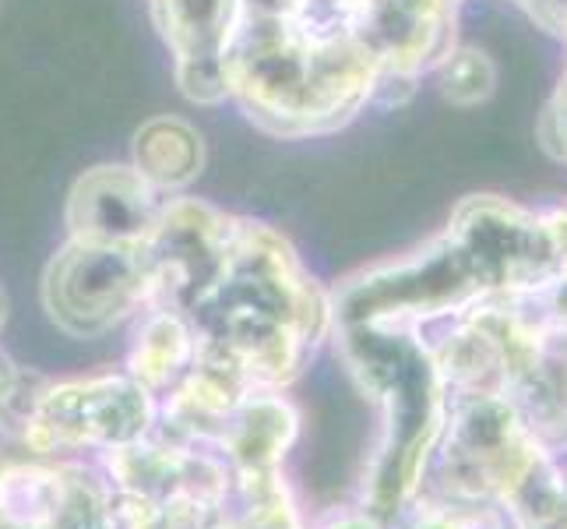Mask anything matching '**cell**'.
Here are the masks:
<instances>
[{
    "label": "cell",
    "instance_id": "30bf717a",
    "mask_svg": "<svg viewBox=\"0 0 567 529\" xmlns=\"http://www.w3.org/2000/svg\"><path fill=\"white\" fill-rule=\"evenodd\" d=\"M465 0H357L353 32L378 68L381 106H402L420 78L458 43Z\"/></svg>",
    "mask_w": 567,
    "mask_h": 529
},
{
    "label": "cell",
    "instance_id": "8fae6325",
    "mask_svg": "<svg viewBox=\"0 0 567 529\" xmlns=\"http://www.w3.org/2000/svg\"><path fill=\"white\" fill-rule=\"evenodd\" d=\"M100 469L116 495L148 505L198 501L208 508H223L229 505L233 491V469L219 452L177 441L163 430L110 448L100 456Z\"/></svg>",
    "mask_w": 567,
    "mask_h": 529
},
{
    "label": "cell",
    "instance_id": "2e32d148",
    "mask_svg": "<svg viewBox=\"0 0 567 529\" xmlns=\"http://www.w3.org/2000/svg\"><path fill=\"white\" fill-rule=\"evenodd\" d=\"M205 160L208 149L202 128L190 124L187 116L159 113L134 131L127 163L138 170V176L159 199H173V194H187L198 184Z\"/></svg>",
    "mask_w": 567,
    "mask_h": 529
},
{
    "label": "cell",
    "instance_id": "7402d4cb",
    "mask_svg": "<svg viewBox=\"0 0 567 529\" xmlns=\"http://www.w3.org/2000/svg\"><path fill=\"white\" fill-rule=\"evenodd\" d=\"M307 529H395V526L378 519L367 505L357 501V505L331 508V512L318 516L315 522H307Z\"/></svg>",
    "mask_w": 567,
    "mask_h": 529
},
{
    "label": "cell",
    "instance_id": "4fadbf2b",
    "mask_svg": "<svg viewBox=\"0 0 567 529\" xmlns=\"http://www.w3.org/2000/svg\"><path fill=\"white\" fill-rule=\"evenodd\" d=\"M163 202L131 163L89 166L68 191L64 233L89 244L142 247Z\"/></svg>",
    "mask_w": 567,
    "mask_h": 529
},
{
    "label": "cell",
    "instance_id": "d6986e66",
    "mask_svg": "<svg viewBox=\"0 0 567 529\" xmlns=\"http://www.w3.org/2000/svg\"><path fill=\"white\" fill-rule=\"evenodd\" d=\"M515 529H567V462L546 456L533 477L504 501Z\"/></svg>",
    "mask_w": 567,
    "mask_h": 529
},
{
    "label": "cell",
    "instance_id": "cb8c5ba5",
    "mask_svg": "<svg viewBox=\"0 0 567 529\" xmlns=\"http://www.w3.org/2000/svg\"><path fill=\"white\" fill-rule=\"evenodd\" d=\"M546 223H550L554 244H557V254H560V272H567V208L546 212Z\"/></svg>",
    "mask_w": 567,
    "mask_h": 529
},
{
    "label": "cell",
    "instance_id": "5bb4252c",
    "mask_svg": "<svg viewBox=\"0 0 567 529\" xmlns=\"http://www.w3.org/2000/svg\"><path fill=\"white\" fill-rule=\"evenodd\" d=\"M504 399L546 452H567V328H529L507 370Z\"/></svg>",
    "mask_w": 567,
    "mask_h": 529
},
{
    "label": "cell",
    "instance_id": "44dd1931",
    "mask_svg": "<svg viewBox=\"0 0 567 529\" xmlns=\"http://www.w3.org/2000/svg\"><path fill=\"white\" fill-rule=\"evenodd\" d=\"M539 145L546 149V155H554L557 163L567 166V64L560 71V82L550 95V103H546L543 116H539Z\"/></svg>",
    "mask_w": 567,
    "mask_h": 529
},
{
    "label": "cell",
    "instance_id": "603a6c76",
    "mask_svg": "<svg viewBox=\"0 0 567 529\" xmlns=\"http://www.w3.org/2000/svg\"><path fill=\"white\" fill-rule=\"evenodd\" d=\"M507 4H515L518 11L529 14L543 32H550L567 43V0H507Z\"/></svg>",
    "mask_w": 567,
    "mask_h": 529
},
{
    "label": "cell",
    "instance_id": "6da1fadb",
    "mask_svg": "<svg viewBox=\"0 0 567 529\" xmlns=\"http://www.w3.org/2000/svg\"><path fill=\"white\" fill-rule=\"evenodd\" d=\"M198 364L250 391H286L331 339V289L282 230L237 215L226 258L187 307Z\"/></svg>",
    "mask_w": 567,
    "mask_h": 529
},
{
    "label": "cell",
    "instance_id": "277c9868",
    "mask_svg": "<svg viewBox=\"0 0 567 529\" xmlns=\"http://www.w3.org/2000/svg\"><path fill=\"white\" fill-rule=\"evenodd\" d=\"M486 301L483 283L462 244L447 230L423 247L370 265L331 289V328L336 325H405L434 328Z\"/></svg>",
    "mask_w": 567,
    "mask_h": 529
},
{
    "label": "cell",
    "instance_id": "3957f363",
    "mask_svg": "<svg viewBox=\"0 0 567 529\" xmlns=\"http://www.w3.org/2000/svg\"><path fill=\"white\" fill-rule=\"evenodd\" d=\"M331 343L360 396L381 417L360 505L395 526L423 491L447 420V388L434 349L423 328L405 325H336Z\"/></svg>",
    "mask_w": 567,
    "mask_h": 529
},
{
    "label": "cell",
    "instance_id": "9c48e42d",
    "mask_svg": "<svg viewBox=\"0 0 567 529\" xmlns=\"http://www.w3.org/2000/svg\"><path fill=\"white\" fill-rule=\"evenodd\" d=\"M237 215L194 194H173L142 241L145 307H169L187 315V307L215 279Z\"/></svg>",
    "mask_w": 567,
    "mask_h": 529
},
{
    "label": "cell",
    "instance_id": "ac0fdd59",
    "mask_svg": "<svg viewBox=\"0 0 567 529\" xmlns=\"http://www.w3.org/2000/svg\"><path fill=\"white\" fill-rule=\"evenodd\" d=\"M226 508L237 529H307V516L282 469L233 474Z\"/></svg>",
    "mask_w": 567,
    "mask_h": 529
},
{
    "label": "cell",
    "instance_id": "9a60e30c",
    "mask_svg": "<svg viewBox=\"0 0 567 529\" xmlns=\"http://www.w3.org/2000/svg\"><path fill=\"white\" fill-rule=\"evenodd\" d=\"M300 409L286 391H250L223 424L219 456L233 474L282 469L292 445L300 441Z\"/></svg>",
    "mask_w": 567,
    "mask_h": 529
},
{
    "label": "cell",
    "instance_id": "7c38bea8",
    "mask_svg": "<svg viewBox=\"0 0 567 529\" xmlns=\"http://www.w3.org/2000/svg\"><path fill=\"white\" fill-rule=\"evenodd\" d=\"M148 14L184 100L205 110L229 103L226 53L240 26V0H148Z\"/></svg>",
    "mask_w": 567,
    "mask_h": 529
},
{
    "label": "cell",
    "instance_id": "ffe728a7",
    "mask_svg": "<svg viewBox=\"0 0 567 529\" xmlns=\"http://www.w3.org/2000/svg\"><path fill=\"white\" fill-rule=\"evenodd\" d=\"M437 78V92L452 106H480L497 92V64L480 47L455 43L430 71Z\"/></svg>",
    "mask_w": 567,
    "mask_h": 529
},
{
    "label": "cell",
    "instance_id": "5b68a950",
    "mask_svg": "<svg viewBox=\"0 0 567 529\" xmlns=\"http://www.w3.org/2000/svg\"><path fill=\"white\" fill-rule=\"evenodd\" d=\"M159 424V399L127 370L43 382L29 403L18 445L35 459L103 456L110 448L138 441Z\"/></svg>",
    "mask_w": 567,
    "mask_h": 529
},
{
    "label": "cell",
    "instance_id": "52a82bcc",
    "mask_svg": "<svg viewBox=\"0 0 567 529\" xmlns=\"http://www.w3.org/2000/svg\"><path fill=\"white\" fill-rule=\"evenodd\" d=\"M39 304L50 325L78 343H95L131 325L145 307L138 247L64 237L39 279Z\"/></svg>",
    "mask_w": 567,
    "mask_h": 529
},
{
    "label": "cell",
    "instance_id": "ba28073f",
    "mask_svg": "<svg viewBox=\"0 0 567 529\" xmlns=\"http://www.w3.org/2000/svg\"><path fill=\"white\" fill-rule=\"evenodd\" d=\"M444 230L468 254L486 297L539 286L560 272V254L546 215L501 194H468L455 205Z\"/></svg>",
    "mask_w": 567,
    "mask_h": 529
},
{
    "label": "cell",
    "instance_id": "7a4b0ae2",
    "mask_svg": "<svg viewBox=\"0 0 567 529\" xmlns=\"http://www.w3.org/2000/svg\"><path fill=\"white\" fill-rule=\"evenodd\" d=\"M226 92L244 121L282 142L342 131L374 103L378 68L353 35H310L240 18Z\"/></svg>",
    "mask_w": 567,
    "mask_h": 529
},
{
    "label": "cell",
    "instance_id": "8992f818",
    "mask_svg": "<svg viewBox=\"0 0 567 529\" xmlns=\"http://www.w3.org/2000/svg\"><path fill=\"white\" fill-rule=\"evenodd\" d=\"M554 452L533 438L504 396H473L447 403V420L430 459L423 491L494 501L504 508L533 469Z\"/></svg>",
    "mask_w": 567,
    "mask_h": 529
},
{
    "label": "cell",
    "instance_id": "e0dca14e",
    "mask_svg": "<svg viewBox=\"0 0 567 529\" xmlns=\"http://www.w3.org/2000/svg\"><path fill=\"white\" fill-rule=\"evenodd\" d=\"M194 357H198V339L187 315L169 307H142L134 315L124 370L155 399L169 396L187 378Z\"/></svg>",
    "mask_w": 567,
    "mask_h": 529
}]
</instances>
